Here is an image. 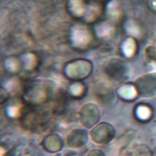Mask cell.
I'll return each mask as SVG.
<instances>
[{
	"mask_svg": "<svg viewBox=\"0 0 156 156\" xmlns=\"http://www.w3.org/2000/svg\"><path fill=\"white\" fill-rule=\"evenodd\" d=\"M90 40V34L85 27L78 25L73 29V43L77 47H84L89 43Z\"/></svg>",
	"mask_w": 156,
	"mask_h": 156,
	"instance_id": "cell-1",
	"label": "cell"
},
{
	"mask_svg": "<svg viewBox=\"0 0 156 156\" xmlns=\"http://www.w3.org/2000/svg\"><path fill=\"white\" fill-rule=\"evenodd\" d=\"M69 5L73 13L77 15H80L83 12L84 7L82 0H70Z\"/></svg>",
	"mask_w": 156,
	"mask_h": 156,
	"instance_id": "cell-2",
	"label": "cell"
},
{
	"mask_svg": "<svg viewBox=\"0 0 156 156\" xmlns=\"http://www.w3.org/2000/svg\"><path fill=\"white\" fill-rule=\"evenodd\" d=\"M135 49V44L132 40H127L125 41L123 45V50L124 53L127 55H130L133 54Z\"/></svg>",
	"mask_w": 156,
	"mask_h": 156,
	"instance_id": "cell-3",
	"label": "cell"
},
{
	"mask_svg": "<svg viewBox=\"0 0 156 156\" xmlns=\"http://www.w3.org/2000/svg\"><path fill=\"white\" fill-rule=\"evenodd\" d=\"M112 27L110 26L109 25H107V24L102 23L101 25H100L98 27V32L99 35L101 36H107L110 34V33L112 31Z\"/></svg>",
	"mask_w": 156,
	"mask_h": 156,
	"instance_id": "cell-4",
	"label": "cell"
},
{
	"mask_svg": "<svg viewBox=\"0 0 156 156\" xmlns=\"http://www.w3.org/2000/svg\"><path fill=\"white\" fill-rule=\"evenodd\" d=\"M152 5L155 8H156V0H153L152 1Z\"/></svg>",
	"mask_w": 156,
	"mask_h": 156,
	"instance_id": "cell-5",
	"label": "cell"
}]
</instances>
